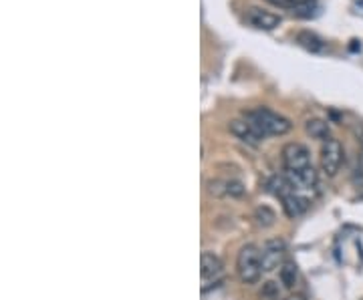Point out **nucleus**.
I'll return each mask as SVG.
<instances>
[{"label":"nucleus","instance_id":"1","mask_svg":"<svg viewBox=\"0 0 363 300\" xmlns=\"http://www.w3.org/2000/svg\"><path fill=\"white\" fill-rule=\"evenodd\" d=\"M247 121L261 133L263 139L268 135H285L293 127V123L288 121L287 117L270 111L267 107H258V109H252V111L247 113Z\"/></svg>","mask_w":363,"mask_h":300},{"label":"nucleus","instance_id":"2","mask_svg":"<svg viewBox=\"0 0 363 300\" xmlns=\"http://www.w3.org/2000/svg\"><path fill=\"white\" fill-rule=\"evenodd\" d=\"M236 274L245 284H256L263 274L261 250L256 246L247 244L240 248L236 256Z\"/></svg>","mask_w":363,"mask_h":300},{"label":"nucleus","instance_id":"3","mask_svg":"<svg viewBox=\"0 0 363 300\" xmlns=\"http://www.w3.org/2000/svg\"><path fill=\"white\" fill-rule=\"evenodd\" d=\"M343 145L339 143V139H335V137L325 139L323 145H321V169H323V173L329 177L337 175V171L343 166Z\"/></svg>","mask_w":363,"mask_h":300},{"label":"nucleus","instance_id":"4","mask_svg":"<svg viewBox=\"0 0 363 300\" xmlns=\"http://www.w3.org/2000/svg\"><path fill=\"white\" fill-rule=\"evenodd\" d=\"M200 276H202V290L206 292L208 288L216 286L224 276V264L218 256L212 252H202L200 258Z\"/></svg>","mask_w":363,"mask_h":300},{"label":"nucleus","instance_id":"5","mask_svg":"<svg viewBox=\"0 0 363 300\" xmlns=\"http://www.w3.org/2000/svg\"><path fill=\"white\" fill-rule=\"evenodd\" d=\"M283 166L288 173L301 171L311 166V151L303 143H287L283 148Z\"/></svg>","mask_w":363,"mask_h":300},{"label":"nucleus","instance_id":"6","mask_svg":"<svg viewBox=\"0 0 363 300\" xmlns=\"http://www.w3.org/2000/svg\"><path fill=\"white\" fill-rule=\"evenodd\" d=\"M261 262H263V272H272L277 268H281L285 260V244L275 240V242H268L263 252H261Z\"/></svg>","mask_w":363,"mask_h":300},{"label":"nucleus","instance_id":"7","mask_svg":"<svg viewBox=\"0 0 363 300\" xmlns=\"http://www.w3.org/2000/svg\"><path fill=\"white\" fill-rule=\"evenodd\" d=\"M247 22L250 26L258 29V31H275L283 19L275 13H268V10H263V8H249L247 10Z\"/></svg>","mask_w":363,"mask_h":300},{"label":"nucleus","instance_id":"8","mask_svg":"<svg viewBox=\"0 0 363 300\" xmlns=\"http://www.w3.org/2000/svg\"><path fill=\"white\" fill-rule=\"evenodd\" d=\"M230 133H232L234 137H238L240 141L249 143V145H258L261 139H263L261 133L256 132L247 119H234V121L230 123Z\"/></svg>","mask_w":363,"mask_h":300},{"label":"nucleus","instance_id":"9","mask_svg":"<svg viewBox=\"0 0 363 300\" xmlns=\"http://www.w3.org/2000/svg\"><path fill=\"white\" fill-rule=\"evenodd\" d=\"M281 202H283V210H285V214H287L288 218L301 216L307 207H309V198L303 196V194H299V191H295V189L288 196H285Z\"/></svg>","mask_w":363,"mask_h":300},{"label":"nucleus","instance_id":"10","mask_svg":"<svg viewBox=\"0 0 363 300\" xmlns=\"http://www.w3.org/2000/svg\"><path fill=\"white\" fill-rule=\"evenodd\" d=\"M305 129L313 139H321V141H325V139L331 137V135H329V123L323 121V119H309Z\"/></svg>","mask_w":363,"mask_h":300},{"label":"nucleus","instance_id":"11","mask_svg":"<svg viewBox=\"0 0 363 300\" xmlns=\"http://www.w3.org/2000/svg\"><path fill=\"white\" fill-rule=\"evenodd\" d=\"M270 4L279 6V8H287V10H309L315 6V0H267Z\"/></svg>","mask_w":363,"mask_h":300},{"label":"nucleus","instance_id":"12","mask_svg":"<svg viewBox=\"0 0 363 300\" xmlns=\"http://www.w3.org/2000/svg\"><path fill=\"white\" fill-rule=\"evenodd\" d=\"M297 281H299V268L295 262L287 260L281 266V282L285 284V288H293Z\"/></svg>","mask_w":363,"mask_h":300},{"label":"nucleus","instance_id":"13","mask_svg":"<svg viewBox=\"0 0 363 300\" xmlns=\"http://www.w3.org/2000/svg\"><path fill=\"white\" fill-rule=\"evenodd\" d=\"M297 40L305 47V49H309V51H321L323 49V40L319 37H315L313 33H299L297 35Z\"/></svg>","mask_w":363,"mask_h":300},{"label":"nucleus","instance_id":"14","mask_svg":"<svg viewBox=\"0 0 363 300\" xmlns=\"http://www.w3.org/2000/svg\"><path fill=\"white\" fill-rule=\"evenodd\" d=\"M245 194V186L236 180H229L226 182V196H232V198H240Z\"/></svg>","mask_w":363,"mask_h":300},{"label":"nucleus","instance_id":"15","mask_svg":"<svg viewBox=\"0 0 363 300\" xmlns=\"http://www.w3.org/2000/svg\"><path fill=\"white\" fill-rule=\"evenodd\" d=\"M285 300H305V297H301V294H293V297H288Z\"/></svg>","mask_w":363,"mask_h":300}]
</instances>
